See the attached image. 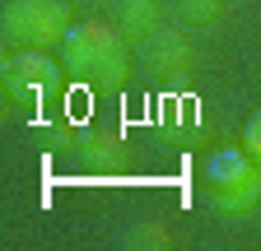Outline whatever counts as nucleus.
Instances as JSON below:
<instances>
[{
	"label": "nucleus",
	"instance_id": "f257e3e1",
	"mask_svg": "<svg viewBox=\"0 0 261 251\" xmlns=\"http://www.w3.org/2000/svg\"><path fill=\"white\" fill-rule=\"evenodd\" d=\"M130 42L108 23H70V33L61 38V66L70 79L98 88V93H117L130 79Z\"/></svg>",
	"mask_w": 261,
	"mask_h": 251
},
{
	"label": "nucleus",
	"instance_id": "f03ea898",
	"mask_svg": "<svg viewBox=\"0 0 261 251\" xmlns=\"http://www.w3.org/2000/svg\"><path fill=\"white\" fill-rule=\"evenodd\" d=\"M205 181H210V205L228 218H243L261 205V163L247 149H215L205 163Z\"/></svg>",
	"mask_w": 261,
	"mask_h": 251
},
{
	"label": "nucleus",
	"instance_id": "7ed1b4c3",
	"mask_svg": "<svg viewBox=\"0 0 261 251\" xmlns=\"http://www.w3.org/2000/svg\"><path fill=\"white\" fill-rule=\"evenodd\" d=\"M0 84H5V112H33L38 103L61 93L65 66L38 47H19L14 56L0 60Z\"/></svg>",
	"mask_w": 261,
	"mask_h": 251
},
{
	"label": "nucleus",
	"instance_id": "20e7f679",
	"mask_svg": "<svg viewBox=\"0 0 261 251\" xmlns=\"http://www.w3.org/2000/svg\"><path fill=\"white\" fill-rule=\"evenodd\" d=\"M0 33L10 47L51 51L70 33V5L65 0H10L5 14H0Z\"/></svg>",
	"mask_w": 261,
	"mask_h": 251
},
{
	"label": "nucleus",
	"instance_id": "39448f33",
	"mask_svg": "<svg viewBox=\"0 0 261 251\" xmlns=\"http://www.w3.org/2000/svg\"><path fill=\"white\" fill-rule=\"evenodd\" d=\"M140 60L145 75L159 84H177L191 70V42L182 38V28H159L149 42H140Z\"/></svg>",
	"mask_w": 261,
	"mask_h": 251
},
{
	"label": "nucleus",
	"instance_id": "423d86ee",
	"mask_svg": "<svg viewBox=\"0 0 261 251\" xmlns=\"http://www.w3.org/2000/svg\"><path fill=\"white\" fill-rule=\"evenodd\" d=\"M154 131H159V140H168V144H196V140L205 135L196 98H187V93H173V98H163V103H159V112H154Z\"/></svg>",
	"mask_w": 261,
	"mask_h": 251
},
{
	"label": "nucleus",
	"instance_id": "0eeeda50",
	"mask_svg": "<svg viewBox=\"0 0 261 251\" xmlns=\"http://www.w3.org/2000/svg\"><path fill=\"white\" fill-rule=\"evenodd\" d=\"M80 163H89L93 172H117L130 163V144L112 131H89L80 140Z\"/></svg>",
	"mask_w": 261,
	"mask_h": 251
},
{
	"label": "nucleus",
	"instance_id": "6e6552de",
	"mask_svg": "<svg viewBox=\"0 0 261 251\" xmlns=\"http://www.w3.org/2000/svg\"><path fill=\"white\" fill-rule=\"evenodd\" d=\"M117 33L130 42V47H140L159 33V5L154 0H126L121 14H117Z\"/></svg>",
	"mask_w": 261,
	"mask_h": 251
},
{
	"label": "nucleus",
	"instance_id": "1a4fd4ad",
	"mask_svg": "<svg viewBox=\"0 0 261 251\" xmlns=\"http://www.w3.org/2000/svg\"><path fill=\"white\" fill-rule=\"evenodd\" d=\"M224 14V0H173V19L182 28H210Z\"/></svg>",
	"mask_w": 261,
	"mask_h": 251
},
{
	"label": "nucleus",
	"instance_id": "9d476101",
	"mask_svg": "<svg viewBox=\"0 0 261 251\" xmlns=\"http://www.w3.org/2000/svg\"><path fill=\"white\" fill-rule=\"evenodd\" d=\"M130 251H163L173 237H168V228L159 224V218H145V224H130L126 228V237H121Z\"/></svg>",
	"mask_w": 261,
	"mask_h": 251
},
{
	"label": "nucleus",
	"instance_id": "9b49d317",
	"mask_svg": "<svg viewBox=\"0 0 261 251\" xmlns=\"http://www.w3.org/2000/svg\"><path fill=\"white\" fill-rule=\"evenodd\" d=\"M38 140L42 144H51V149H61V144H75L80 149V131H70V125H65V121H38Z\"/></svg>",
	"mask_w": 261,
	"mask_h": 251
},
{
	"label": "nucleus",
	"instance_id": "f8f14e48",
	"mask_svg": "<svg viewBox=\"0 0 261 251\" xmlns=\"http://www.w3.org/2000/svg\"><path fill=\"white\" fill-rule=\"evenodd\" d=\"M243 149L261 163V107H256V112L247 116V125H243Z\"/></svg>",
	"mask_w": 261,
	"mask_h": 251
}]
</instances>
